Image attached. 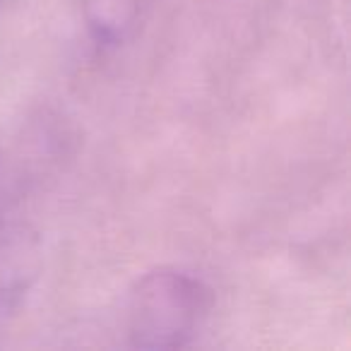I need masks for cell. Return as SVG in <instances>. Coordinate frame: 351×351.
Masks as SVG:
<instances>
[{"label": "cell", "instance_id": "6da1fadb", "mask_svg": "<svg viewBox=\"0 0 351 351\" xmlns=\"http://www.w3.org/2000/svg\"><path fill=\"white\" fill-rule=\"evenodd\" d=\"M215 306V293L197 274L181 267L145 272L123 301L121 327L135 349L188 346Z\"/></svg>", "mask_w": 351, "mask_h": 351}, {"label": "cell", "instance_id": "7a4b0ae2", "mask_svg": "<svg viewBox=\"0 0 351 351\" xmlns=\"http://www.w3.org/2000/svg\"><path fill=\"white\" fill-rule=\"evenodd\" d=\"M39 269V236L10 215V202L0 195V325L22 306Z\"/></svg>", "mask_w": 351, "mask_h": 351}, {"label": "cell", "instance_id": "3957f363", "mask_svg": "<svg viewBox=\"0 0 351 351\" xmlns=\"http://www.w3.org/2000/svg\"><path fill=\"white\" fill-rule=\"evenodd\" d=\"M145 0H80V10L99 49H118L135 32Z\"/></svg>", "mask_w": 351, "mask_h": 351}, {"label": "cell", "instance_id": "277c9868", "mask_svg": "<svg viewBox=\"0 0 351 351\" xmlns=\"http://www.w3.org/2000/svg\"><path fill=\"white\" fill-rule=\"evenodd\" d=\"M0 3H3V0H0Z\"/></svg>", "mask_w": 351, "mask_h": 351}]
</instances>
